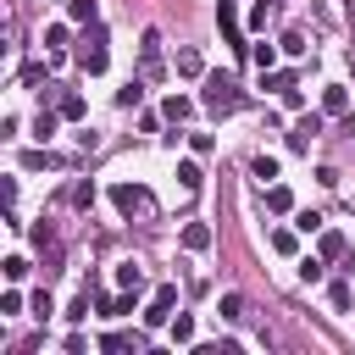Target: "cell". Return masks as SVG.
<instances>
[{
  "instance_id": "obj_1",
  "label": "cell",
  "mask_w": 355,
  "mask_h": 355,
  "mask_svg": "<svg viewBox=\"0 0 355 355\" xmlns=\"http://www.w3.org/2000/svg\"><path fill=\"white\" fill-rule=\"evenodd\" d=\"M111 205H116L122 216H133V222H155V216H161V205H155V194H150L144 183H116V189H111Z\"/></svg>"
},
{
  "instance_id": "obj_2",
  "label": "cell",
  "mask_w": 355,
  "mask_h": 355,
  "mask_svg": "<svg viewBox=\"0 0 355 355\" xmlns=\"http://www.w3.org/2000/svg\"><path fill=\"white\" fill-rule=\"evenodd\" d=\"M105 61H111V39H105V28H100V22H89V33L78 39V67H83L89 78H100V72H105Z\"/></svg>"
},
{
  "instance_id": "obj_3",
  "label": "cell",
  "mask_w": 355,
  "mask_h": 355,
  "mask_svg": "<svg viewBox=\"0 0 355 355\" xmlns=\"http://www.w3.org/2000/svg\"><path fill=\"white\" fill-rule=\"evenodd\" d=\"M200 100H205V105H211L216 116H227V111H239V105H244V89H239V83H233L227 72H211V78H205V94H200Z\"/></svg>"
},
{
  "instance_id": "obj_4",
  "label": "cell",
  "mask_w": 355,
  "mask_h": 355,
  "mask_svg": "<svg viewBox=\"0 0 355 355\" xmlns=\"http://www.w3.org/2000/svg\"><path fill=\"white\" fill-rule=\"evenodd\" d=\"M172 305H178V283H161L155 300L144 305V327H150V333H155V327H172Z\"/></svg>"
},
{
  "instance_id": "obj_5",
  "label": "cell",
  "mask_w": 355,
  "mask_h": 355,
  "mask_svg": "<svg viewBox=\"0 0 355 355\" xmlns=\"http://www.w3.org/2000/svg\"><path fill=\"white\" fill-rule=\"evenodd\" d=\"M216 28H222V39H227V50H250L244 44V28H239V11H233V0H216Z\"/></svg>"
},
{
  "instance_id": "obj_6",
  "label": "cell",
  "mask_w": 355,
  "mask_h": 355,
  "mask_svg": "<svg viewBox=\"0 0 355 355\" xmlns=\"http://www.w3.org/2000/svg\"><path fill=\"white\" fill-rule=\"evenodd\" d=\"M316 133H322V111H305V116H300V122L288 128V150H300V155H305Z\"/></svg>"
},
{
  "instance_id": "obj_7",
  "label": "cell",
  "mask_w": 355,
  "mask_h": 355,
  "mask_svg": "<svg viewBox=\"0 0 355 355\" xmlns=\"http://www.w3.org/2000/svg\"><path fill=\"white\" fill-rule=\"evenodd\" d=\"M139 67H144V78H161V33H155V28H144V44H139Z\"/></svg>"
},
{
  "instance_id": "obj_8",
  "label": "cell",
  "mask_w": 355,
  "mask_h": 355,
  "mask_svg": "<svg viewBox=\"0 0 355 355\" xmlns=\"http://www.w3.org/2000/svg\"><path fill=\"white\" fill-rule=\"evenodd\" d=\"M344 111H349V89L344 83H327L322 89V116H344Z\"/></svg>"
},
{
  "instance_id": "obj_9",
  "label": "cell",
  "mask_w": 355,
  "mask_h": 355,
  "mask_svg": "<svg viewBox=\"0 0 355 355\" xmlns=\"http://www.w3.org/2000/svg\"><path fill=\"white\" fill-rule=\"evenodd\" d=\"M178 78H205V61H200V50H194V44H183V50H178Z\"/></svg>"
},
{
  "instance_id": "obj_10",
  "label": "cell",
  "mask_w": 355,
  "mask_h": 355,
  "mask_svg": "<svg viewBox=\"0 0 355 355\" xmlns=\"http://www.w3.org/2000/svg\"><path fill=\"white\" fill-rule=\"evenodd\" d=\"M55 111H61L67 122H83V116H89V105H83V94H78V89H67V94L55 100Z\"/></svg>"
},
{
  "instance_id": "obj_11",
  "label": "cell",
  "mask_w": 355,
  "mask_h": 355,
  "mask_svg": "<svg viewBox=\"0 0 355 355\" xmlns=\"http://www.w3.org/2000/svg\"><path fill=\"white\" fill-rule=\"evenodd\" d=\"M189 111H194L189 94H166V100H161V116H166V122H189Z\"/></svg>"
},
{
  "instance_id": "obj_12",
  "label": "cell",
  "mask_w": 355,
  "mask_h": 355,
  "mask_svg": "<svg viewBox=\"0 0 355 355\" xmlns=\"http://www.w3.org/2000/svg\"><path fill=\"white\" fill-rule=\"evenodd\" d=\"M67 22H100V0H67Z\"/></svg>"
},
{
  "instance_id": "obj_13",
  "label": "cell",
  "mask_w": 355,
  "mask_h": 355,
  "mask_svg": "<svg viewBox=\"0 0 355 355\" xmlns=\"http://www.w3.org/2000/svg\"><path fill=\"white\" fill-rule=\"evenodd\" d=\"M183 250H194V255L211 250V227H205V222H189V227H183Z\"/></svg>"
},
{
  "instance_id": "obj_14",
  "label": "cell",
  "mask_w": 355,
  "mask_h": 355,
  "mask_svg": "<svg viewBox=\"0 0 355 355\" xmlns=\"http://www.w3.org/2000/svg\"><path fill=\"white\" fill-rule=\"evenodd\" d=\"M277 50H283V44H266V39H261V44H250V61H255L261 72H272V67H277Z\"/></svg>"
},
{
  "instance_id": "obj_15",
  "label": "cell",
  "mask_w": 355,
  "mask_h": 355,
  "mask_svg": "<svg viewBox=\"0 0 355 355\" xmlns=\"http://www.w3.org/2000/svg\"><path fill=\"white\" fill-rule=\"evenodd\" d=\"M61 122H67V116H61V111H39V116H33V139H39V144H44V139H50V133H55V128H61Z\"/></svg>"
},
{
  "instance_id": "obj_16",
  "label": "cell",
  "mask_w": 355,
  "mask_h": 355,
  "mask_svg": "<svg viewBox=\"0 0 355 355\" xmlns=\"http://www.w3.org/2000/svg\"><path fill=\"white\" fill-rule=\"evenodd\" d=\"M266 211H277V216H283V211H294V194H288L283 183H266Z\"/></svg>"
},
{
  "instance_id": "obj_17",
  "label": "cell",
  "mask_w": 355,
  "mask_h": 355,
  "mask_svg": "<svg viewBox=\"0 0 355 355\" xmlns=\"http://www.w3.org/2000/svg\"><path fill=\"white\" fill-rule=\"evenodd\" d=\"M216 316H222V322H239V316H244V294H233V288H227V294L216 300Z\"/></svg>"
},
{
  "instance_id": "obj_18",
  "label": "cell",
  "mask_w": 355,
  "mask_h": 355,
  "mask_svg": "<svg viewBox=\"0 0 355 355\" xmlns=\"http://www.w3.org/2000/svg\"><path fill=\"white\" fill-rule=\"evenodd\" d=\"M67 39H72V28H67V22H50V28H44V50H50V55H61V44H67Z\"/></svg>"
},
{
  "instance_id": "obj_19",
  "label": "cell",
  "mask_w": 355,
  "mask_h": 355,
  "mask_svg": "<svg viewBox=\"0 0 355 355\" xmlns=\"http://www.w3.org/2000/svg\"><path fill=\"white\" fill-rule=\"evenodd\" d=\"M344 250H349V244H344V233H333V227H327V233H322V261H344Z\"/></svg>"
},
{
  "instance_id": "obj_20",
  "label": "cell",
  "mask_w": 355,
  "mask_h": 355,
  "mask_svg": "<svg viewBox=\"0 0 355 355\" xmlns=\"http://www.w3.org/2000/svg\"><path fill=\"white\" fill-rule=\"evenodd\" d=\"M116 288H144V266L122 261V266H116Z\"/></svg>"
},
{
  "instance_id": "obj_21",
  "label": "cell",
  "mask_w": 355,
  "mask_h": 355,
  "mask_svg": "<svg viewBox=\"0 0 355 355\" xmlns=\"http://www.w3.org/2000/svg\"><path fill=\"white\" fill-rule=\"evenodd\" d=\"M172 344H194V316H189V311L172 316Z\"/></svg>"
},
{
  "instance_id": "obj_22",
  "label": "cell",
  "mask_w": 355,
  "mask_h": 355,
  "mask_svg": "<svg viewBox=\"0 0 355 355\" xmlns=\"http://www.w3.org/2000/svg\"><path fill=\"white\" fill-rule=\"evenodd\" d=\"M100 349H105V355H122V349H139V338H133V333H105Z\"/></svg>"
},
{
  "instance_id": "obj_23",
  "label": "cell",
  "mask_w": 355,
  "mask_h": 355,
  "mask_svg": "<svg viewBox=\"0 0 355 355\" xmlns=\"http://www.w3.org/2000/svg\"><path fill=\"white\" fill-rule=\"evenodd\" d=\"M272 250H277V255H294V250H300V233H294V227H277V233H272Z\"/></svg>"
},
{
  "instance_id": "obj_24",
  "label": "cell",
  "mask_w": 355,
  "mask_h": 355,
  "mask_svg": "<svg viewBox=\"0 0 355 355\" xmlns=\"http://www.w3.org/2000/svg\"><path fill=\"white\" fill-rule=\"evenodd\" d=\"M250 178L272 183V178H277V161H272V155H255V161H250Z\"/></svg>"
},
{
  "instance_id": "obj_25",
  "label": "cell",
  "mask_w": 355,
  "mask_h": 355,
  "mask_svg": "<svg viewBox=\"0 0 355 355\" xmlns=\"http://www.w3.org/2000/svg\"><path fill=\"white\" fill-rule=\"evenodd\" d=\"M67 200H72L78 211H89V205H94V183H89V178H83V183H72V194H67Z\"/></svg>"
},
{
  "instance_id": "obj_26",
  "label": "cell",
  "mask_w": 355,
  "mask_h": 355,
  "mask_svg": "<svg viewBox=\"0 0 355 355\" xmlns=\"http://www.w3.org/2000/svg\"><path fill=\"white\" fill-rule=\"evenodd\" d=\"M277 44H283V50H288V55H305V50H311V44H305V33H300V28H288V33H283V39H277Z\"/></svg>"
},
{
  "instance_id": "obj_27",
  "label": "cell",
  "mask_w": 355,
  "mask_h": 355,
  "mask_svg": "<svg viewBox=\"0 0 355 355\" xmlns=\"http://www.w3.org/2000/svg\"><path fill=\"white\" fill-rule=\"evenodd\" d=\"M178 183L194 194V189H200V166H194V161H178Z\"/></svg>"
},
{
  "instance_id": "obj_28",
  "label": "cell",
  "mask_w": 355,
  "mask_h": 355,
  "mask_svg": "<svg viewBox=\"0 0 355 355\" xmlns=\"http://www.w3.org/2000/svg\"><path fill=\"white\" fill-rule=\"evenodd\" d=\"M300 283H322V255H305L300 261Z\"/></svg>"
},
{
  "instance_id": "obj_29",
  "label": "cell",
  "mask_w": 355,
  "mask_h": 355,
  "mask_svg": "<svg viewBox=\"0 0 355 355\" xmlns=\"http://www.w3.org/2000/svg\"><path fill=\"white\" fill-rule=\"evenodd\" d=\"M139 100H144V89H139V78H133V83H122V89H116V105H139Z\"/></svg>"
},
{
  "instance_id": "obj_30",
  "label": "cell",
  "mask_w": 355,
  "mask_h": 355,
  "mask_svg": "<svg viewBox=\"0 0 355 355\" xmlns=\"http://www.w3.org/2000/svg\"><path fill=\"white\" fill-rule=\"evenodd\" d=\"M44 166H55V155H44V150H33V155H22V172H44Z\"/></svg>"
},
{
  "instance_id": "obj_31",
  "label": "cell",
  "mask_w": 355,
  "mask_h": 355,
  "mask_svg": "<svg viewBox=\"0 0 355 355\" xmlns=\"http://www.w3.org/2000/svg\"><path fill=\"white\" fill-rule=\"evenodd\" d=\"M189 150H194V155H211L216 139H211V133H189Z\"/></svg>"
},
{
  "instance_id": "obj_32",
  "label": "cell",
  "mask_w": 355,
  "mask_h": 355,
  "mask_svg": "<svg viewBox=\"0 0 355 355\" xmlns=\"http://www.w3.org/2000/svg\"><path fill=\"white\" fill-rule=\"evenodd\" d=\"M294 227H300V233H322V216H316V211H300Z\"/></svg>"
},
{
  "instance_id": "obj_33",
  "label": "cell",
  "mask_w": 355,
  "mask_h": 355,
  "mask_svg": "<svg viewBox=\"0 0 355 355\" xmlns=\"http://www.w3.org/2000/svg\"><path fill=\"white\" fill-rule=\"evenodd\" d=\"M6 277L22 283V277H28V255H11V261H6Z\"/></svg>"
},
{
  "instance_id": "obj_34",
  "label": "cell",
  "mask_w": 355,
  "mask_h": 355,
  "mask_svg": "<svg viewBox=\"0 0 355 355\" xmlns=\"http://www.w3.org/2000/svg\"><path fill=\"white\" fill-rule=\"evenodd\" d=\"M327 300H333V311H349V283H333Z\"/></svg>"
},
{
  "instance_id": "obj_35",
  "label": "cell",
  "mask_w": 355,
  "mask_h": 355,
  "mask_svg": "<svg viewBox=\"0 0 355 355\" xmlns=\"http://www.w3.org/2000/svg\"><path fill=\"white\" fill-rule=\"evenodd\" d=\"M17 311H22V294L6 288V294H0V316H17Z\"/></svg>"
},
{
  "instance_id": "obj_36",
  "label": "cell",
  "mask_w": 355,
  "mask_h": 355,
  "mask_svg": "<svg viewBox=\"0 0 355 355\" xmlns=\"http://www.w3.org/2000/svg\"><path fill=\"white\" fill-rule=\"evenodd\" d=\"M83 316H89V288H83V294L67 305V322H83Z\"/></svg>"
},
{
  "instance_id": "obj_37",
  "label": "cell",
  "mask_w": 355,
  "mask_h": 355,
  "mask_svg": "<svg viewBox=\"0 0 355 355\" xmlns=\"http://www.w3.org/2000/svg\"><path fill=\"white\" fill-rule=\"evenodd\" d=\"M266 89H277V94L294 89V72H266Z\"/></svg>"
},
{
  "instance_id": "obj_38",
  "label": "cell",
  "mask_w": 355,
  "mask_h": 355,
  "mask_svg": "<svg viewBox=\"0 0 355 355\" xmlns=\"http://www.w3.org/2000/svg\"><path fill=\"white\" fill-rule=\"evenodd\" d=\"M338 122H344V133H349V139H355V111H344V116H338Z\"/></svg>"
},
{
  "instance_id": "obj_39",
  "label": "cell",
  "mask_w": 355,
  "mask_h": 355,
  "mask_svg": "<svg viewBox=\"0 0 355 355\" xmlns=\"http://www.w3.org/2000/svg\"><path fill=\"white\" fill-rule=\"evenodd\" d=\"M344 17H349V28H355V0H344Z\"/></svg>"
},
{
  "instance_id": "obj_40",
  "label": "cell",
  "mask_w": 355,
  "mask_h": 355,
  "mask_svg": "<svg viewBox=\"0 0 355 355\" xmlns=\"http://www.w3.org/2000/svg\"><path fill=\"white\" fill-rule=\"evenodd\" d=\"M349 67H355V55H349Z\"/></svg>"
}]
</instances>
